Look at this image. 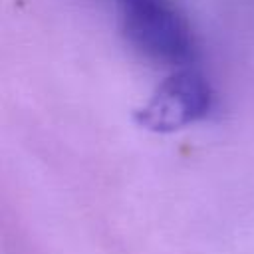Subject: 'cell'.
Instances as JSON below:
<instances>
[{"label": "cell", "mask_w": 254, "mask_h": 254, "mask_svg": "<svg viewBox=\"0 0 254 254\" xmlns=\"http://www.w3.org/2000/svg\"><path fill=\"white\" fill-rule=\"evenodd\" d=\"M127 42L149 62L185 67L194 58V40L175 0H115Z\"/></svg>", "instance_id": "6da1fadb"}, {"label": "cell", "mask_w": 254, "mask_h": 254, "mask_svg": "<svg viewBox=\"0 0 254 254\" xmlns=\"http://www.w3.org/2000/svg\"><path fill=\"white\" fill-rule=\"evenodd\" d=\"M212 103L214 91L208 79L185 65L157 85L147 103L133 111V121L153 133H173L204 119Z\"/></svg>", "instance_id": "7a4b0ae2"}]
</instances>
